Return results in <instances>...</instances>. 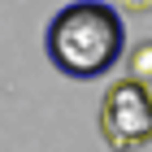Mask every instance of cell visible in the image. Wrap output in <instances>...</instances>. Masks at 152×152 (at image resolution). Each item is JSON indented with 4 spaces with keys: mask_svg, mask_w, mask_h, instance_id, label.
Here are the masks:
<instances>
[{
    "mask_svg": "<svg viewBox=\"0 0 152 152\" xmlns=\"http://www.w3.org/2000/svg\"><path fill=\"white\" fill-rule=\"evenodd\" d=\"M44 52L65 78H104L126 52V22L109 0H70L52 13L44 31Z\"/></svg>",
    "mask_w": 152,
    "mask_h": 152,
    "instance_id": "cell-1",
    "label": "cell"
},
{
    "mask_svg": "<svg viewBox=\"0 0 152 152\" xmlns=\"http://www.w3.org/2000/svg\"><path fill=\"white\" fill-rule=\"evenodd\" d=\"M100 135L113 152H139L152 143V91L148 83L130 78L109 83L100 100Z\"/></svg>",
    "mask_w": 152,
    "mask_h": 152,
    "instance_id": "cell-2",
    "label": "cell"
},
{
    "mask_svg": "<svg viewBox=\"0 0 152 152\" xmlns=\"http://www.w3.org/2000/svg\"><path fill=\"white\" fill-rule=\"evenodd\" d=\"M135 78L139 83H152V44H143V48H135Z\"/></svg>",
    "mask_w": 152,
    "mask_h": 152,
    "instance_id": "cell-3",
    "label": "cell"
},
{
    "mask_svg": "<svg viewBox=\"0 0 152 152\" xmlns=\"http://www.w3.org/2000/svg\"><path fill=\"white\" fill-rule=\"evenodd\" d=\"M122 4H126V9H139V13H143V9H152V0H122Z\"/></svg>",
    "mask_w": 152,
    "mask_h": 152,
    "instance_id": "cell-4",
    "label": "cell"
}]
</instances>
